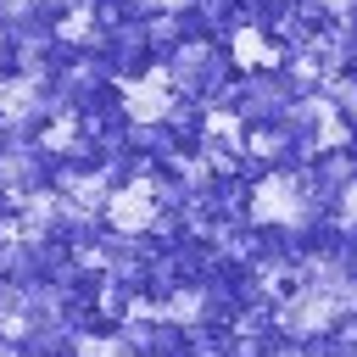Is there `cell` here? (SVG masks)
<instances>
[{"label": "cell", "instance_id": "6da1fadb", "mask_svg": "<svg viewBox=\"0 0 357 357\" xmlns=\"http://www.w3.org/2000/svg\"><path fill=\"white\" fill-rule=\"evenodd\" d=\"M178 78L173 73H151V78H134L128 89H123V112L134 117V123H162V117H173V106H178Z\"/></svg>", "mask_w": 357, "mask_h": 357}, {"label": "cell", "instance_id": "7a4b0ae2", "mask_svg": "<svg viewBox=\"0 0 357 357\" xmlns=\"http://www.w3.org/2000/svg\"><path fill=\"white\" fill-rule=\"evenodd\" d=\"M251 212L262 223H284V229H301L307 223V201H301V178H268L251 201Z\"/></svg>", "mask_w": 357, "mask_h": 357}, {"label": "cell", "instance_id": "3957f363", "mask_svg": "<svg viewBox=\"0 0 357 357\" xmlns=\"http://www.w3.org/2000/svg\"><path fill=\"white\" fill-rule=\"evenodd\" d=\"M106 212H112V229H117V234H145V229L156 223V190H151V184L112 190Z\"/></svg>", "mask_w": 357, "mask_h": 357}, {"label": "cell", "instance_id": "277c9868", "mask_svg": "<svg viewBox=\"0 0 357 357\" xmlns=\"http://www.w3.org/2000/svg\"><path fill=\"white\" fill-rule=\"evenodd\" d=\"M240 61H245V67L268 61V39H262V33H240Z\"/></svg>", "mask_w": 357, "mask_h": 357}, {"label": "cell", "instance_id": "5b68a950", "mask_svg": "<svg viewBox=\"0 0 357 357\" xmlns=\"http://www.w3.org/2000/svg\"><path fill=\"white\" fill-rule=\"evenodd\" d=\"M340 212H346V223H357V178L340 190Z\"/></svg>", "mask_w": 357, "mask_h": 357}, {"label": "cell", "instance_id": "8992f818", "mask_svg": "<svg viewBox=\"0 0 357 357\" xmlns=\"http://www.w3.org/2000/svg\"><path fill=\"white\" fill-rule=\"evenodd\" d=\"M357 0H324V11H351Z\"/></svg>", "mask_w": 357, "mask_h": 357}, {"label": "cell", "instance_id": "52a82bcc", "mask_svg": "<svg viewBox=\"0 0 357 357\" xmlns=\"http://www.w3.org/2000/svg\"><path fill=\"white\" fill-rule=\"evenodd\" d=\"M273 357H296V351H273Z\"/></svg>", "mask_w": 357, "mask_h": 357}]
</instances>
